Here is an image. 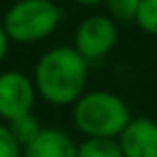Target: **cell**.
Masks as SVG:
<instances>
[{
    "mask_svg": "<svg viewBox=\"0 0 157 157\" xmlns=\"http://www.w3.org/2000/svg\"><path fill=\"white\" fill-rule=\"evenodd\" d=\"M36 98L38 92L30 76L18 70H6L0 74V119L4 123L32 113Z\"/></svg>",
    "mask_w": 157,
    "mask_h": 157,
    "instance_id": "cell-5",
    "label": "cell"
},
{
    "mask_svg": "<svg viewBox=\"0 0 157 157\" xmlns=\"http://www.w3.org/2000/svg\"><path fill=\"white\" fill-rule=\"evenodd\" d=\"M64 10L54 0H18L10 4L2 18L10 42L36 44L58 30Z\"/></svg>",
    "mask_w": 157,
    "mask_h": 157,
    "instance_id": "cell-3",
    "label": "cell"
},
{
    "mask_svg": "<svg viewBox=\"0 0 157 157\" xmlns=\"http://www.w3.org/2000/svg\"><path fill=\"white\" fill-rule=\"evenodd\" d=\"M117 42V22L107 14H92L76 26L74 44L88 62L100 60L113 50Z\"/></svg>",
    "mask_w": 157,
    "mask_h": 157,
    "instance_id": "cell-4",
    "label": "cell"
},
{
    "mask_svg": "<svg viewBox=\"0 0 157 157\" xmlns=\"http://www.w3.org/2000/svg\"><path fill=\"white\" fill-rule=\"evenodd\" d=\"M76 157H123L117 139L111 137H86L78 143Z\"/></svg>",
    "mask_w": 157,
    "mask_h": 157,
    "instance_id": "cell-8",
    "label": "cell"
},
{
    "mask_svg": "<svg viewBox=\"0 0 157 157\" xmlns=\"http://www.w3.org/2000/svg\"><path fill=\"white\" fill-rule=\"evenodd\" d=\"M141 2L143 0H105L107 16H111L115 22H129V20L135 22Z\"/></svg>",
    "mask_w": 157,
    "mask_h": 157,
    "instance_id": "cell-10",
    "label": "cell"
},
{
    "mask_svg": "<svg viewBox=\"0 0 157 157\" xmlns=\"http://www.w3.org/2000/svg\"><path fill=\"white\" fill-rule=\"evenodd\" d=\"M38 98L50 105H74L86 94L88 60L74 46H56L44 52L34 66Z\"/></svg>",
    "mask_w": 157,
    "mask_h": 157,
    "instance_id": "cell-1",
    "label": "cell"
},
{
    "mask_svg": "<svg viewBox=\"0 0 157 157\" xmlns=\"http://www.w3.org/2000/svg\"><path fill=\"white\" fill-rule=\"evenodd\" d=\"M74 127L84 137L117 139L131 121L129 105L123 98L107 90L86 92L72 105Z\"/></svg>",
    "mask_w": 157,
    "mask_h": 157,
    "instance_id": "cell-2",
    "label": "cell"
},
{
    "mask_svg": "<svg viewBox=\"0 0 157 157\" xmlns=\"http://www.w3.org/2000/svg\"><path fill=\"white\" fill-rule=\"evenodd\" d=\"M135 24L145 34L157 36V0H143L135 16Z\"/></svg>",
    "mask_w": 157,
    "mask_h": 157,
    "instance_id": "cell-11",
    "label": "cell"
},
{
    "mask_svg": "<svg viewBox=\"0 0 157 157\" xmlns=\"http://www.w3.org/2000/svg\"><path fill=\"white\" fill-rule=\"evenodd\" d=\"M8 50H10V38H8L2 22H0V62L8 56Z\"/></svg>",
    "mask_w": 157,
    "mask_h": 157,
    "instance_id": "cell-13",
    "label": "cell"
},
{
    "mask_svg": "<svg viewBox=\"0 0 157 157\" xmlns=\"http://www.w3.org/2000/svg\"><path fill=\"white\" fill-rule=\"evenodd\" d=\"M117 141L123 157H157V121L149 117H131Z\"/></svg>",
    "mask_w": 157,
    "mask_h": 157,
    "instance_id": "cell-6",
    "label": "cell"
},
{
    "mask_svg": "<svg viewBox=\"0 0 157 157\" xmlns=\"http://www.w3.org/2000/svg\"><path fill=\"white\" fill-rule=\"evenodd\" d=\"M78 143L58 127H44L40 135L22 149V157H76Z\"/></svg>",
    "mask_w": 157,
    "mask_h": 157,
    "instance_id": "cell-7",
    "label": "cell"
},
{
    "mask_svg": "<svg viewBox=\"0 0 157 157\" xmlns=\"http://www.w3.org/2000/svg\"><path fill=\"white\" fill-rule=\"evenodd\" d=\"M72 2L86 6V8H92V6H98V4H105V0H72Z\"/></svg>",
    "mask_w": 157,
    "mask_h": 157,
    "instance_id": "cell-14",
    "label": "cell"
},
{
    "mask_svg": "<svg viewBox=\"0 0 157 157\" xmlns=\"http://www.w3.org/2000/svg\"><path fill=\"white\" fill-rule=\"evenodd\" d=\"M12 129V133H14V137L18 139V143L22 145V149L28 145V143H32L36 137L40 135V131L44 129L42 125H40V121L34 117V113H28V115H22V117L14 119V121L8 123Z\"/></svg>",
    "mask_w": 157,
    "mask_h": 157,
    "instance_id": "cell-9",
    "label": "cell"
},
{
    "mask_svg": "<svg viewBox=\"0 0 157 157\" xmlns=\"http://www.w3.org/2000/svg\"><path fill=\"white\" fill-rule=\"evenodd\" d=\"M0 157H22V145L4 121H0Z\"/></svg>",
    "mask_w": 157,
    "mask_h": 157,
    "instance_id": "cell-12",
    "label": "cell"
}]
</instances>
